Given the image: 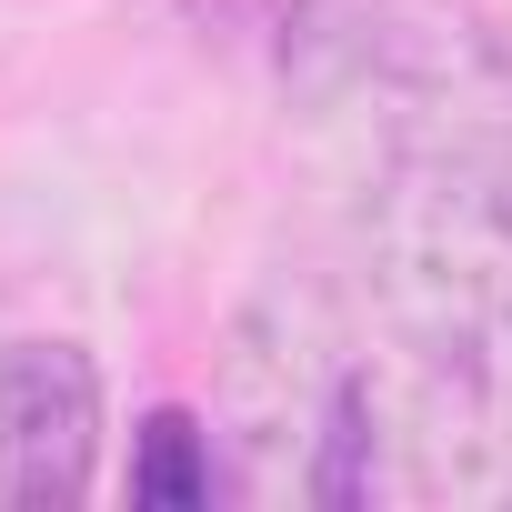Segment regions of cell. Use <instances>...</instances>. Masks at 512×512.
Returning <instances> with one entry per match:
<instances>
[{
    "label": "cell",
    "instance_id": "6da1fadb",
    "mask_svg": "<svg viewBox=\"0 0 512 512\" xmlns=\"http://www.w3.org/2000/svg\"><path fill=\"white\" fill-rule=\"evenodd\" d=\"M362 332L322 302V292H262L231 322V362H221V412H231V452L251 492H302L322 412L352 372Z\"/></svg>",
    "mask_w": 512,
    "mask_h": 512
},
{
    "label": "cell",
    "instance_id": "7a4b0ae2",
    "mask_svg": "<svg viewBox=\"0 0 512 512\" xmlns=\"http://www.w3.org/2000/svg\"><path fill=\"white\" fill-rule=\"evenodd\" d=\"M101 482V362L71 332L0 342V502L71 512Z\"/></svg>",
    "mask_w": 512,
    "mask_h": 512
},
{
    "label": "cell",
    "instance_id": "3957f363",
    "mask_svg": "<svg viewBox=\"0 0 512 512\" xmlns=\"http://www.w3.org/2000/svg\"><path fill=\"white\" fill-rule=\"evenodd\" d=\"M211 432H201V412H181V402H161L141 432H131V502H151V512H201L211 502Z\"/></svg>",
    "mask_w": 512,
    "mask_h": 512
}]
</instances>
